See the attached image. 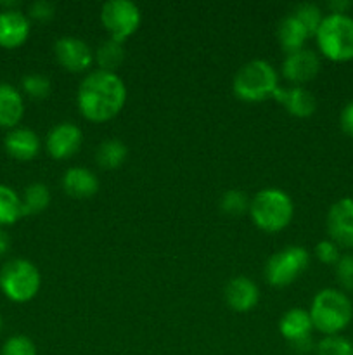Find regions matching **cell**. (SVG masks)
Returning a JSON list of instances; mask_svg holds the SVG:
<instances>
[{"label":"cell","instance_id":"6da1fadb","mask_svg":"<svg viewBox=\"0 0 353 355\" xmlns=\"http://www.w3.org/2000/svg\"><path fill=\"white\" fill-rule=\"evenodd\" d=\"M127 103V87L123 80L111 71L97 69L85 76L78 89L80 113L93 123L111 120Z\"/></svg>","mask_w":353,"mask_h":355},{"label":"cell","instance_id":"7a4b0ae2","mask_svg":"<svg viewBox=\"0 0 353 355\" xmlns=\"http://www.w3.org/2000/svg\"><path fill=\"white\" fill-rule=\"evenodd\" d=\"M311 324L322 335H339L353 319V304L341 290L325 288L315 295L310 307Z\"/></svg>","mask_w":353,"mask_h":355},{"label":"cell","instance_id":"3957f363","mask_svg":"<svg viewBox=\"0 0 353 355\" xmlns=\"http://www.w3.org/2000/svg\"><path fill=\"white\" fill-rule=\"evenodd\" d=\"M318 51L332 62H348L353 59V17L348 14H327L318 26Z\"/></svg>","mask_w":353,"mask_h":355},{"label":"cell","instance_id":"277c9868","mask_svg":"<svg viewBox=\"0 0 353 355\" xmlns=\"http://www.w3.org/2000/svg\"><path fill=\"white\" fill-rule=\"evenodd\" d=\"M232 89L241 101L262 103L273 97L275 90L279 89V76L270 62L255 59L239 68L232 82Z\"/></svg>","mask_w":353,"mask_h":355},{"label":"cell","instance_id":"5b68a950","mask_svg":"<svg viewBox=\"0 0 353 355\" xmlns=\"http://www.w3.org/2000/svg\"><path fill=\"white\" fill-rule=\"evenodd\" d=\"M294 207L284 191L263 189L249 201V215L256 227L265 232H279L291 224Z\"/></svg>","mask_w":353,"mask_h":355},{"label":"cell","instance_id":"8992f818","mask_svg":"<svg viewBox=\"0 0 353 355\" xmlns=\"http://www.w3.org/2000/svg\"><path fill=\"white\" fill-rule=\"evenodd\" d=\"M0 290L17 304L30 302L40 290V272L30 260H9L0 270Z\"/></svg>","mask_w":353,"mask_h":355},{"label":"cell","instance_id":"52a82bcc","mask_svg":"<svg viewBox=\"0 0 353 355\" xmlns=\"http://www.w3.org/2000/svg\"><path fill=\"white\" fill-rule=\"evenodd\" d=\"M308 263H310V255L303 246H287L282 252L270 257L266 262V283L277 288L287 286L307 270Z\"/></svg>","mask_w":353,"mask_h":355},{"label":"cell","instance_id":"ba28073f","mask_svg":"<svg viewBox=\"0 0 353 355\" xmlns=\"http://www.w3.org/2000/svg\"><path fill=\"white\" fill-rule=\"evenodd\" d=\"M141 9L128 0H109L100 9V23L111 38L123 44L141 26Z\"/></svg>","mask_w":353,"mask_h":355},{"label":"cell","instance_id":"9c48e42d","mask_svg":"<svg viewBox=\"0 0 353 355\" xmlns=\"http://www.w3.org/2000/svg\"><path fill=\"white\" fill-rule=\"evenodd\" d=\"M280 335L293 345L296 352L307 354L314 349L311 342V318L303 309H291L282 315L279 322Z\"/></svg>","mask_w":353,"mask_h":355},{"label":"cell","instance_id":"30bf717a","mask_svg":"<svg viewBox=\"0 0 353 355\" xmlns=\"http://www.w3.org/2000/svg\"><path fill=\"white\" fill-rule=\"evenodd\" d=\"M327 232L339 248H353V200L336 201L327 214Z\"/></svg>","mask_w":353,"mask_h":355},{"label":"cell","instance_id":"8fae6325","mask_svg":"<svg viewBox=\"0 0 353 355\" xmlns=\"http://www.w3.org/2000/svg\"><path fill=\"white\" fill-rule=\"evenodd\" d=\"M55 58L59 64L71 73H82L93 62L92 49L85 40L76 37H62L55 42Z\"/></svg>","mask_w":353,"mask_h":355},{"label":"cell","instance_id":"7c38bea8","mask_svg":"<svg viewBox=\"0 0 353 355\" xmlns=\"http://www.w3.org/2000/svg\"><path fill=\"white\" fill-rule=\"evenodd\" d=\"M83 141V134L75 123H59L52 128L45 139L47 153L55 159H68L80 149Z\"/></svg>","mask_w":353,"mask_h":355},{"label":"cell","instance_id":"4fadbf2b","mask_svg":"<svg viewBox=\"0 0 353 355\" xmlns=\"http://www.w3.org/2000/svg\"><path fill=\"white\" fill-rule=\"evenodd\" d=\"M320 71V59L314 51L301 49V51L287 54L282 62V75L284 78L289 80L291 83H307L314 80Z\"/></svg>","mask_w":353,"mask_h":355},{"label":"cell","instance_id":"5bb4252c","mask_svg":"<svg viewBox=\"0 0 353 355\" xmlns=\"http://www.w3.org/2000/svg\"><path fill=\"white\" fill-rule=\"evenodd\" d=\"M30 19L21 10H2L0 12V47L16 49L28 40Z\"/></svg>","mask_w":353,"mask_h":355},{"label":"cell","instance_id":"9a60e30c","mask_svg":"<svg viewBox=\"0 0 353 355\" xmlns=\"http://www.w3.org/2000/svg\"><path fill=\"white\" fill-rule=\"evenodd\" d=\"M273 99L284 107L289 114L296 118H308L317 110V101L310 90L303 87H289V89H279L273 94Z\"/></svg>","mask_w":353,"mask_h":355},{"label":"cell","instance_id":"2e32d148","mask_svg":"<svg viewBox=\"0 0 353 355\" xmlns=\"http://www.w3.org/2000/svg\"><path fill=\"white\" fill-rule=\"evenodd\" d=\"M260 300V291L251 279L244 276L234 277L225 286V302L235 312H248Z\"/></svg>","mask_w":353,"mask_h":355},{"label":"cell","instance_id":"e0dca14e","mask_svg":"<svg viewBox=\"0 0 353 355\" xmlns=\"http://www.w3.org/2000/svg\"><path fill=\"white\" fill-rule=\"evenodd\" d=\"M62 189L75 200H87L99 191V180L89 168L73 166L62 175Z\"/></svg>","mask_w":353,"mask_h":355},{"label":"cell","instance_id":"ac0fdd59","mask_svg":"<svg viewBox=\"0 0 353 355\" xmlns=\"http://www.w3.org/2000/svg\"><path fill=\"white\" fill-rule=\"evenodd\" d=\"M6 151L9 156L19 159V162H28L33 159L40 151V139L30 128H12L6 135Z\"/></svg>","mask_w":353,"mask_h":355},{"label":"cell","instance_id":"d6986e66","mask_svg":"<svg viewBox=\"0 0 353 355\" xmlns=\"http://www.w3.org/2000/svg\"><path fill=\"white\" fill-rule=\"evenodd\" d=\"M24 114V103L17 89L0 83V127L14 128Z\"/></svg>","mask_w":353,"mask_h":355},{"label":"cell","instance_id":"ffe728a7","mask_svg":"<svg viewBox=\"0 0 353 355\" xmlns=\"http://www.w3.org/2000/svg\"><path fill=\"white\" fill-rule=\"evenodd\" d=\"M277 37H279L280 47L286 54H293V52L301 51L305 45V42L310 38L308 31L305 30L303 24L289 14V16L282 17V21L279 23V28H277Z\"/></svg>","mask_w":353,"mask_h":355},{"label":"cell","instance_id":"44dd1931","mask_svg":"<svg viewBox=\"0 0 353 355\" xmlns=\"http://www.w3.org/2000/svg\"><path fill=\"white\" fill-rule=\"evenodd\" d=\"M127 146L121 141L116 139H109V141H104L102 144L97 148L96 153V162L100 168L106 170H116L127 159Z\"/></svg>","mask_w":353,"mask_h":355},{"label":"cell","instance_id":"7402d4cb","mask_svg":"<svg viewBox=\"0 0 353 355\" xmlns=\"http://www.w3.org/2000/svg\"><path fill=\"white\" fill-rule=\"evenodd\" d=\"M23 217V203L17 193L0 184V225H12Z\"/></svg>","mask_w":353,"mask_h":355},{"label":"cell","instance_id":"603a6c76","mask_svg":"<svg viewBox=\"0 0 353 355\" xmlns=\"http://www.w3.org/2000/svg\"><path fill=\"white\" fill-rule=\"evenodd\" d=\"M96 59H97V64L100 66L102 71H111L114 73V69H118V66L123 62L125 59V49L121 42L113 40H104L102 44L99 45L96 52Z\"/></svg>","mask_w":353,"mask_h":355},{"label":"cell","instance_id":"cb8c5ba5","mask_svg":"<svg viewBox=\"0 0 353 355\" xmlns=\"http://www.w3.org/2000/svg\"><path fill=\"white\" fill-rule=\"evenodd\" d=\"M21 203H23V215L42 214L51 203V193H48L47 186L35 182L26 187Z\"/></svg>","mask_w":353,"mask_h":355},{"label":"cell","instance_id":"d4e9b609","mask_svg":"<svg viewBox=\"0 0 353 355\" xmlns=\"http://www.w3.org/2000/svg\"><path fill=\"white\" fill-rule=\"evenodd\" d=\"M293 16L303 24L305 30L308 31L310 37H315V35H317L318 26H320L322 19H324L322 10L318 9L315 3H301V6H298L296 9H294Z\"/></svg>","mask_w":353,"mask_h":355},{"label":"cell","instance_id":"484cf974","mask_svg":"<svg viewBox=\"0 0 353 355\" xmlns=\"http://www.w3.org/2000/svg\"><path fill=\"white\" fill-rule=\"evenodd\" d=\"M317 355H353V342L341 335L324 336L317 343Z\"/></svg>","mask_w":353,"mask_h":355},{"label":"cell","instance_id":"4316f807","mask_svg":"<svg viewBox=\"0 0 353 355\" xmlns=\"http://www.w3.org/2000/svg\"><path fill=\"white\" fill-rule=\"evenodd\" d=\"M220 207L224 214L230 215V217H239V215L249 211V201L248 196L242 191L232 189L224 194V198L220 201Z\"/></svg>","mask_w":353,"mask_h":355},{"label":"cell","instance_id":"83f0119b","mask_svg":"<svg viewBox=\"0 0 353 355\" xmlns=\"http://www.w3.org/2000/svg\"><path fill=\"white\" fill-rule=\"evenodd\" d=\"M23 89L31 99H45L52 90V83L47 76L44 75H28L23 78Z\"/></svg>","mask_w":353,"mask_h":355},{"label":"cell","instance_id":"f1b7e54d","mask_svg":"<svg viewBox=\"0 0 353 355\" xmlns=\"http://www.w3.org/2000/svg\"><path fill=\"white\" fill-rule=\"evenodd\" d=\"M2 355H37V347L28 336L17 335L3 343Z\"/></svg>","mask_w":353,"mask_h":355},{"label":"cell","instance_id":"f546056e","mask_svg":"<svg viewBox=\"0 0 353 355\" xmlns=\"http://www.w3.org/2000/svg\"><path fill=\"white\" fill-rule=\"evenodd\" d=\"M336 277L343 290L353 293V255H341L336 263Z\"/></svg>","mask_w":353,"mask_h":355},{"label":"cell","instance_id":"4dcf8cb0","mask_svg":"<svg viewBox=\"0 0 353 355\" xmlns=\"http://www.w3.org/2000/svg\"><path fill=\"white\" fill-rule=\"evenodd\" d=\"M315 255L325 266H336L338 260L341 259V253H339V246L336 245L331 239H324V241L318 243L315 246Z\"/></svg>","mask_w":353,"mask_h":355},{"label":"cell","instance_id":"1f68e13d","mask_svg":"<svg viewBox=\"0 0 353 355\" xmlns=\"http://www.w3.org/2000/svg\"><path fill=\"white\" fill-rule=\"evenodd\" d=\"M30 17L37 21H48L54 17V6L51 2H44V0H38L30 6Z\"/></svg>","mask_w":353,"mask_h":355},{"label":"cell","instance_id":"d6a6232c","mask_svg":"<svg viewBox=\"0 0 353 355\" xmlns=\"http://www.w3.org/2000/svg\"><path fill=\"white\" fill-rule=\"evenodd\" d=\"M339 123H341L343 132H345L348 137L353 139V99L343 107L341 116H339Z\"/></svg>","mask_w":353,"mask_h":355},{"label":"cell","instance_id":"836d02e7","mask_svg":"<svg viewBox=\"0 0 353 355\" xmlns=\"http://www.w3.org/2000/svg\"><path fill=\"white\" fill-rule=\"evenodd\" d=\"M329 9H331V14H348V10L352 9V2L334 0V2H329Z\"/></svg>","mask_w":353,"mask_h":355},{"label":"cell","instance_id":"e575fe53","mask_svg":"<svg viewBox=\"0 0 353 355\" xmlns=\"http://www.w3.org/2000/svg\"><path fill=\"white\" fill-rule=\"evenodd\" d=\"M10 248V238L3 229H0V257L6 255Z\"/></svg>","mask_w":353,"mask_h":355},{"label":"cell","instance_id":"d590c367","mask_svg":"<svg viewBox=\"0 0 353 355\" xmlns=\"http://www.w3.org/2000/svg\"><path fill=\"white\" fill-rule=\"evenodd\" d=\"M0 331H2V315H0Z\"/></svg>","mask_w":353,"mask_h":355}]
</instances>
